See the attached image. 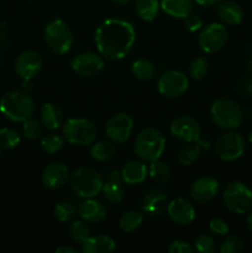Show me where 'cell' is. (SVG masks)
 Wrapping results in <instances>:
<instances>
[{
	"mask_svg": "<svg viewBox=\"0 0 252 253\" xmlns=\"http://www.w3.org/2000/svg\"><path fill=\"white\" fill-rule=\"evenodd\" d=\"M78 215L86 224H99L104 221L108 215L105 205L93 198L84 199L77 208Z\"/></svg>",
	"mask_w": 252,
	"mask_h": 253,
	"instance_id": "20",
	"label": "cell"
},
{
	"mask_svg": "<svg viewBox=\"0 0 252 253\" xmlns=\"http://www.w3.org/2000/svg\"><path fill=\"white\" fill-rule=\"evenodd\" d=\"M1 152H2V148L0 147V156H1Z\"/></svg>",
	"mask_w": 252,
	"mask_h": 253,
	"instance_id": "52",
	"label": "cell"
},
{
	"mask_svg": "<svg viewBox=\"0 0 252 253\" xmlns=\"http://www.w3.org/2000/svg\"><path fill=\"white\" fill-rule=\"evenodd\" d=\"M105 66V61L103 57L94 52H82L77 54L71 62V67L78 76L94 77L100 73Z\"/></svg>",
	"mask_w": 252,
	"mask_h": 253,
	"instance_id": "13",
	"label": "cell"
},
{
	"mask_svg": "<svg viewBox=\"0 0 252 253\" xmlns=\"http://www.w3.org/2000/svg\"><path fill=\"white\" fill-rule=\"evenodd\" d=\"M211 120L219 128L232 131L239 127L244 120V111L232 99L220 98L212 103L210 109Z\"/></svg>",
	"mask_w": 252,
	"mask_h": 253,
	"instance_id": "3",
	"label": "cell"
},
{
	"mask_svg": "<svg viewBox=\"0 0 252 253\" xmlns=\"http://www.w3.org/2000/svg\"><path fill=\"white\" fill-rule=\"evenodd\" d=\"M68 167L62 162H52L43 168L41 179L42 184L49 190H59L67 185L69 182Z\"/></svg>",
	"mask_w": 252,
	"mask_h": 253,
	"instance_id": "16",
	"label": "cell"
},
{
	"mask_svg": "<svg viewBox=\"0 0 252 253\" xmlns=\"http://www.w3.org/2000/svg\"><path fill=\"white\" fill-rule=\"evenodd\" d=\"M170 133L184 143L197 142L200 138V126L192 116H178L170 124Z\"/></svg>",
	"mask_w": 252,
	"mask_h": 253,
	"instance_id": "14",
	"label": "cell"
},
{
	"mask_svg": "<svg viewBox=\"0 0 252 253\" xmlns=\"http://www.w3.org/2000/svg\"><path fill=\"white\" fill-rule=\"evenodd\" d=\"M71 188L79 198L88 199L101 193L104 179L95 169L90 167H78L69 177Z\"/></svg>",
	"mask_w": 252,
	"mask_h": 253,
	"instance_id": "6",
	"label": "cell"
},
{
	"mask_svg": "<svg viewBox=\"0 0 252 253\" xmlns=\"http://www.w3.org/2000/svg\"><path fill=\"white\" fill-rule=\"evenodd\" d=\"M133 131V120L128 114L113 115L105 124V135L115 145H123L130 138Z\"/></svg>",
	"mask_w": 252,
	"mask_h": 253,
	"instance_id": "12",
	"label": "cell"
},
{
	"mask_svg": "<svg viewBox=\"0 0 252 253\" xmlns=\"http://www.w3.org/2000/svg\"><path fill=\"white\" fill-rule=\"evenodd\" d=\"M209 229L216 236H226L229 234V225L224 219L215 217L209 222Z\"/></svg>",
	"mask_w": 252,
	"mask_h": 253,
	"instance_id": "41",
	"label": "cell"
},
{
	"mask_svg": "<svg viewBox=\"0 0 252 253\" xmlns=\"http://www.w3.org/2000/svg\"><path fill=\"white\" fill-rule=\"evenodd\" d=\"M161 4L158 0H136L135 11L142 21H153L158 16Z\"/></svg>",
	"mask_w": 252,
	"mask_h": 253,
	"instance_id": "27",
	"label": "cell"
},
{
	"mask_svg": "<svg viewBox=\"0 0 252 253\" xmlns=\"http://www.w3.org/2000/svg\"><path fill=\"white\" fill-rule=\"evenodd\" d=\"M220 184L217 179L212 177H200L192 183L189 188V195L195 203L204 204L216 197Z\"/></svg>",
	"mask_w": 252,
	"mask_h": 253,
	"instance_id": "19",
	"label": "cell"
},
{
	"mask_svg": "<svg viewBox=\"0 0 252 253\" xmlns=\"http://www.w3.org/2000/svg\"><path fill=\"white\" fill-rule=\"evenodd\" d=\"M145 220V214L142 211H137V210H128L121 215L120 220H119V226H120L121 231L125 234H131V232L136 231L141 227Z\"/></svg>",
	"mask_w": 252,
	"mask_h": 253,
	"instance_id": "26",
	"label": "cell"
},
{
	"mask_svg": "<svg viewBox=\"0 0 252 253\" xmlns=\"http://www.w3.org/2000/svg\"><path fill=\"white\" fill-rule=\"evenodd\" d=\"M222 203L232 214H247L252 209V190L241 182H230L222 192Z\"/></svg>",
	"mask_w": 252,
	"mask_h": 253,
	"instance_id": "8",
	"label": "cell"
},
{
	"mask_svg": "<svg viewBox=\"0 0 252 253\" xmlns=\"http://www.w3.org/2000/svg\"><path fill=\"white\" fill-rule=\"evenodd\" d=\"M217 16L224 25L235 26L244 19V10L237 2L226 0L217 6Z\"/></svg>",
	"mask_w": 252,
	"mask_h": 253,
	"instance_id": "23",
	"label": "cell"
},
{
	"mask_svg": "<svg viewBox=\"0 0 252 253\" xmlns=\"http://www.w3.org/2000/svg\"><path fill=\"white\" fill-rule=\"evenodd\" d=\"M229 31L226 26L220 22H211L203 27L198 36V43L204 53L211 54L219 52L226 44Z\"/></svg>",
	"mask_w": 252,
	"mask_h": 253,
	"instance_id": "9",
	"label": "cell"
},
{
	"mask_svg": "<svg viewBox=\"0 0 252 253\" xmlns=\"http://www.w3.org/2000/svg\"><path fill=\"white\" fill-rule=\"evenodd\" d=\"M121 179L123 183L128 185H137L142 183L148 175V168L145 161L133 160L125 163L121 168Z\"/></svg>",
	"mask_w": 252,
	"mask_h": 253,
	"instance_id": "21",
	"label": "cell"
},
{
	"mask_svg": "<svg viewBox=\"0 0 252 253\" xmlns=\"http://www.w3.org/2000/svg\"><path fill=\"white\" fill-rule=\"evenodd\" d=\"M90 236V227L84 220L73 221L69 226V237L74 244L83 245Z\"/></svg>",
	"mask_w": 252,
	"mask_h": 253,
	"instance_id": "32",
	"label": "cell"
},
{
	"mask_svg": "<svg viewBox=\"0 0 252 253\" xmlns=\"http://www.w3.org/2000/svg\"><path fill=\"white\" fill-rule=\"evenodd\" d=\"M246 72L250 74V76H252V59L246 63Z\"/></svg>",
	"mask_w": 252,
	"mask_h": 253,
	"instance_id": "50",
	"label": "cell"
},
{
	"mask_svg": "<svg viewBox=\"0 0 252 253\" xmlns=\"http://www.w3.org/2000/svg\"><path fill=\"white\" fill-rule=\"evenodd\" d=\"M246 150L245 138L237 132H226L217 138L215 143V152L217 157L225 162H231L244 155Z\"/></svg>",
	"mask_w": 252,
	"mask_h": 253,
	"instance_id": "11",
	"label": "cell"
},
{
	"mask_svg": "<svg viewBox=\"0 0 252 253\" xmlns=\"http://www.w3.org/2000/svg\"><path fill=\"white\" fill-rule=\"evenodd\" d=\"M77 214V207L71 202H61L54 207V216L62 224L73 221Z\"/></svg>",
	"mask_w": 252,
	"mask_h": 253,
	"instance_id": "35",
	"label": "cell"
},
{
	"mask_svg": "<svg viewBox=\"0 0 252 253\" xmlns=\"http://www.w3.org/2000/svg\"><path fill=\"white\" fill-rule=\"evenodd\" d=\"M194 250L199 253H212L216 250V244L209 235H199L194 241Z\"/></svg>",
	"mask_w": 252,
	"mask_h": 253,
	"instance_id": "40",
	"label": "cell"
},
{
	"mask_svg": "<svg viewBox=\"0 0 252 253\" xmlns=\"http://www.w3.org/2000/svg\"><path fill=\"white\" fill-rule=\"evenodd\" d=\"M168 197L165 190L152 188L145 192L141 198V209L145 215L150 217L162 216L167 211Z\"/></svg>",
	"mask_w": 252,
	"mask_h": 253,
	"instance_id": "15",
	"label": "cell"
},
{
	"mask_svg": "<svg viewBox=\"0 0 252 253\" xmlns=\"http://www.w3.org/2000/svg\"><path fill=\"white\" fill-rule=\"evenodd\" d=\"M161 9L167 15L184 19L192 12L193 0H161Z\"/></svg>",
	"mask_w": 252,
	"mask_h": 253,
	"instance_id": "25",
	"label": "cell"
},
{
	"mask_svg": "<svg viewBox=\"0 0 252 253\" xmlns=\"http://www.w3.org/2000/svg\"><path fill=\"white\" fill-rule=\"evenodd\" d=\"M104 180H105V182L123 183V179H121L120 170L115 169V168H111V169H108L105 172V175H104Z\"/></svg>",
	"mask_w": 252,
	"mask_h": 253,
	"instance_id": "44",
	"label": "cell"
},
{
	"mask_svg": "<svg viewBox=\"0 0 252 253\" xmlns=\"http://www.w3.org/2000/svg\"><path fill=\"white\" fill-rule=\"evenodd\" d=\"M148 174L155 182L166 183L170 178V168L163 161H153L148 167Z\"/></svg>",
	"mask_w": 252,
	"mask_h": 253,
	"instance_id": "34",
	"label": "cell"
},
{
	"mask_svg": "<svg viewBox=\"0 0 252 253\" xmlns=\"http://www.w3.org/2000/svg\"><path fill=\"white\" fill-rule=\"evenodd\" d=\"M115 241L106 235L90 236L82 245L84 253H110L115 251Z\"/></svg>",
	"mask_w": 252,
	"mask_h": 253,
	"instance_id": "24",
	"label": "cell"
},
{
	"mask_svg": "<svg viewBox=\"0 0 252 253\" xmlns=\"http://www.w3.org/2000/svg\"><path fill=\"white\" fill-rule=\"evenodd\" d=\"M34 110V100L22 90L9 91L0 100V111L12 121H25L31 118Z\"/></svg>",
	"mask_w": 252,
	"mask_h": 253,
	"instance_id": "5",
	"label": "cell"
},
{
	"mask_svg": "<svg viewBox=\"0 0 252 253\" xmlns=\"http://www.w3.org/2000/svg\"><path fill=\"white\" fill-rule=\"evenodd\" d=\"M115 143L111 141H99L94 142L90 148V155L98 162H106L115 156Z\"/></svg>",
	"mask_w": 252,
	"mask_h": 253,
	"instance_id": "28",
	"label": "cell"
},
{
	"mask_svg": "<svg viewBox=\"0 0 252 253\" xmlns=\"http://www.w3.org/2000/svg\"><path fill=\"white\" fill-rule=\"evenodd\" d=\"M63 137L69 145L86 147L95 142L98 128L86 118H71L63 124Z\"/></svg>",
	"mask_w": 252,
	"mask_h": 253,
	"instance_id": "4",
	"label": "cell"
},
{
	"mask_svg": "<svg viewBox=\"0 0 252 253\" xmlns=\"http://www.w3.org/2000/svg\"><path fill=\"white\" fill-rule=\"evenodd\" d=\"M184 26L188 31L195 32L198 31V30L202 29L203 20L200 19L199 15L192 14V12H190L187 17H184Z\"/></svg>",
	"mask_w": 252,
	"mask_h": 253,
	"instance_id": "43",
	"label": "cell"
},
{
	"mask_svg": "<svg viewBox=\"0 0 252 253\" xmlns=\"http://www.w3.org/2000/svg\"><path fill=\"white\" fill-rule=\"evenodd\" d=\"M241 91L247 96H251L252 98V78L246 79V81L242 82L241 84Z\"/></svg>",
	"mask_w": 252,
	"mask_h": 253,
	"instance_id": "45",
	"label": "cell"
},
{
	"mask_svg": "<svg viewBox=\"0 0 252 253\" xmlns=\"http://www.w3.org/2000/svg\"><path fill=\"white\" fill-rule=\"evenodd\" d=\"M157 88L158 91L167 98H179L189 88V79L183 72L169 69L158 77Z\"/></svg>",
	"mask_w": 252,
	"mask_h": 253,
	"instance_id": "10",
	"label": "cell"
},
{
	"mask_svg": "<svg viewBox=\"0 0 252 253\" xmlns=\"http://www.w3.org/2000/svg\"><path fill=\"white\" fill-rule=\"evenodd\" d=\"M209 71V61L205 56H198L189 64V76L194 81H202Z\"/></svg>",
	"mask_w": 252,
	"mask_h": 253,
	"instance_id": "36",
	"label": "cell"
},
{
	"mask_svg": "<svg viewBox=\"0 0 252 253\" xmlns=\"http://www.w3.org/2000/svg\"><path fill=\"white\" fill-rule=\"evenodd\" d=\"M101 193L106 202L116 204V203H120L125 197V188H124L123 183L104 182Z\"/></svg>",
	"mask_w": 252,
	"mask_h": 253,
	"instance_id": "31",
	"label": "cell"
},
{
	"mask_svg": "<svg viewBox=\"0 0 252 253\" xmlns=\"http://www.w3.org/2000/svg\"><path fill=\"white\" fill-rule=\"evenodd\" d=\"M40 121L48 130H58L64 124V114L54 103H44L40 109Z\"/></svg>",
	"mask_w": 252,
	"mask_h": 253,
	"instance_id": "22",
	"label": "cell"
},
{
	"mask_svg": "<svg viewBox=\"0 0 252 253\" xmlns=\"http://www.w3.org/2000/svg\"><path fill=\"white\" fill-rule=\"evenodd\" d=\"M167 215L178 226H188L195 219L194 205L185 198H177L168 203Z\"/></svg>",
	"mask_w": 252,
	"mask_h": 253,
	"instance_id": "17",
	"label": "cell"
},
{
	"mask_svg": "<svg viewBox=\"0 0 252 253\" xmlns=\"http://www.w3.org/2000/svg\"><path fill=\"white\" fill-rule=\"evenodd\" d=\"M244 250V241L237 235H226L220 246L221 253H241Z\"/></svg>",
	"mask_w": 252,
	"mask_h": 253,
	"instance_id": "39",
	"label": "cell"
},
{
	"mask_svg": "<svg viewBox=\"0 0 252 253\" xmlns=\"http://www.w3.org/2000/svg\"><path fill=\"white\" fill-rule=\"evenodd\" d=\"M166 148V138L160 130L155 127H146L141 131L135 140L133 150L145 162L160 160Z\"/></svg>",
	"mask_w": 252,
	"mask_h": 253,
	"instance_id": "2",
	"label": "cell"
},
{
	"mask_svg": "<svg viewBox=\"0 0 252 253\" xmlns=\"http://www.w3.org/2000/svg\"><path fill=\"white\" fill-rule=\"evenodd\" d=\"M202 146L198 142H189L183 146L177 153V161L182 166H190L200 157Z\"/></svg>",
	"mask_w": 252,
	"mask_h": 253,
	"instance_id": "29",
	"label": "cell"
},
{
	"mask_svg": "<svg viewBox=\"0 0 252 253\" xmlns=\"http://www.w3.org/2000/svg\"><path fill=\"white\" fill-rule=\"evenodd\" d=\"M64 137L63 136L58 135L56 132L47 133L42 137L40 146H41V150L43 151L47 155H54V153L58 152L64 145Z\"/></svg>",
	"mask_w": 252,
	"mask_h": 253,
	"instance_id": "33",
	"label": "cell"
},
{
	"mask_svg": "<svg viewBox=\"0 0 252 253\" xmlns=\"http://www.w3.org/2000/svg\"><path fill=\"white\" fill-rule=\"evenodd\" d=\"M131 72L140 81H151L156 77V67L151 61L145 58L137 59L132 63Z\"/></svg>",
	"mask_w": 252,
	"mask_h": 253,
	"instance_id": "30",
	"label": "cell"
},
{
	"mask_svg": "<svg viewBox=\"0 0 252 253\" xmlns=\"http://www.w3.org/2000/svg\"><path fill=\"white\" fill-rule=\"evenodd\" d=\"M113 2H115V4L118 5H127L130 4L131 1H133V0H111Z\"/></svg>",
	"mask_w": 252,
	"mask_h": 253,
	"instance_id": "49",
	"label": "cell"
},
{
	"mask_svg": "<svg viewBox=\"0 0 252 253\" xmlns=\"http://www.w3.org/2000/svg\"><path fill=\"white\" fill-rule=\"evenodd\" d=\"M195 4L200 5V6H212V5L217 4L221 0H193Z\"/></svg>",
	"mask_w": 252,
	"mask_h": 253,
	"instance_id": "47",
	"label": "cell"
},
{
	"mask_svg": "<svg viewBox=\"0 0 252 253\" xmlns=\"http://www.w3.org/2000/svg\"><path fill=\"white\" fill-rule=\"evenodd\" d=\"M96 49L106 61H120L125 58L136 42L135 26L127 20L106 19L95 30L94 35Z\"/></svg>",
	"mask_w": 252,
	"mask_h": 253,
	"instance_id": "1",
	"label": "cell"
},
{
	"mask_svg": "<svg viewBox=\"0 0 252 253\" xmlns=\"http://www.w3.org/2000/svg\"><path fill=\"white\" fill-rule=\"evenodd\" d=\"M57 253H78V250L76 247H72V246H67V245H63V246L58 247L56 249Z\"/></svg>",
	"mask_w": 252,
	"mask_h": 253,
	"instance_id": "46",
	"label": "cell"
},
{
	"mask_svg": "<svg viewBox=\"0 0 252 253\" xmlns=\"http://www.w3.org/2000/svg\"><path fill=\"white\" fill-rule=\"evenodd\" d=\"M22 132L27 140H37L43 135V125L36 119L29 118L22 121Z\"/></svg>",
	"mask_w": 252,
	"mask_h": 253,
	"instance_id": "37",
	"label": "cell"
},
{
	"mask_svg": "<svg viewBox=\"0 0 252 253\" xmlns=\"http://www.w3.org/2000/svg\"><path fill=\"white\" fill-rule=\"evenodd\" d=\"M15 72L24 81H31L42 68V58L37 52L25 51L17 56L14 64Z\"/></svg>",
	"mask_w": 252,
	"mask_h": 253,
	"instance_id": "18",
	"label": "cell"
},
{
	"mask_svg": "<svg viewBox=\"0 0 252 253\" xmlns=\"http://www.w3.org/2000/svg\"><path fill=\"white\" fill-rule=\"evenodd\" d=\"M246 225H247V229L250 230V232L252 234V211L247 215V219H246Z\"/></svg>",
	"mask_w": 252,
	"mask_h": 253,
	"instance_id": "48",
	"label": "cell"
},
{
	"mask_svg": "<svg viewBox=\"0 0 252 253\" xmlns=\"http://www.w3.org/2000/svg\"><path fill=\"white\" fill-rule=\"evenodd\" d=\"M249 142L252 145V131L249 133Z\"/></svg>",
	"mask_w": 252,
	"mask_h": 253,
	"instance_id": "51",
	"label": "cell"
},
{
	"mask_svg": "<svg viewBox=\"0 0 252 253\" xmlns=\"http://www.w3.org/2000/svg\"><path fill=\"white\" fill-rule=\"evenodd\" d=\"M44 41L53 53L66 54L73 46V31L64 20L54 19L44 29Z\"/></svg>",
	"mask_w": 252,
	"mask_h": 253,
	"instance_id": "7",
	"label": "cell"
},
{
	"mask_svg": "<svg viewBox=\"0 0 252 253\" xmlns=\"http://www.w3.org/2000/svg\"><path fill=\"white\" fill-rule=\"evenodd\" d=\"M20 135L16 130L4 127L0 130V147L2 150H11L20 143Z\"/></svg>",
	"mask_w": 252,
	"mask_h": 253,
	"instance_id": "38",
	"label": "cell"
},
{
	"mask_svg": "<svg viewBox=\"0 0 252 253\" xmlns=\"http://www.w3.org/2000/svg\"><path fill=\"white\" fill-rule=\"evenodd\" d=\"M168 253H193L195 251L194 247L187 241L183 240H175L168 246Z\"/></svg>",
	"mask_w": 252,
	"mask_h": 253,
	"instance_id": "42",
	"label": "cell"
}]
</instances>
